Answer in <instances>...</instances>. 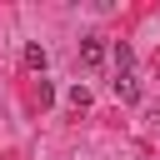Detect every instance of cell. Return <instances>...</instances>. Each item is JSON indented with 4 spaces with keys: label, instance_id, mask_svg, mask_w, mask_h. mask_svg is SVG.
I'll return each instance as SVG.
<instances>
[{
    "label": "cell",
    "instance_id": "6da1fadb",
    "mask_svg": "<svg viewBox=\"0 0 160 160\" xmlns=\"http://www.w3.org/2000/svg\"><path fill=\"white\" fill-rule=\"evenodd\" d=\"M80 60H85L90 70H95V65H105V45H100L95 35H85V40H80Z\"/></svg>",
    "mask_w": 160,
    "mask_h": 160
},
{
    "label": "cell",
    "instance_id": "7a4b0ae2",
    "mask_svg": "<svg viewBox=\"0 0 160 160\" xmlns=\"http://www.w3.org/2000/svg\"><path fill=\"white\" fill-rule=\"evenodd\" d=\"M115 100H125V105H135V100H140V85H135V75H115Z\"/></svg>",
    "mask_w": 160,
    "mask_h": 160
},
{
    "label": "cell",
    "instance_id": "3957f363",
    "mask_svg": "<svg viewBox=\"0 0 160 160\" xmlns=\"http://www.w3.org/2000/svg\"><path fill=\"white\" fill-rule=\"evenodd\" d=\"M25 70H45V45H25Z\"/></svg>",
    "mask_w": 160,
    "mask_h": 160
},
{
    "label": "cell",
    "instance_id": "277c9868",
    "mask_svg": "<svg viewBox=\"0 0 160 160\" xmlns=\"http://www.w3.org/2000/svg\"><path fill=\"white\" fill-rule=\"evenodd\" d=\"M110 55H115V70H120V75H130V45H115Z\"/></svg>",
    "mask_w": 160,
    "mask_h": 160
},
{
    "label": "cell",
    "instance_id": "5b68a950",
    "mask_svg": "<svg viewBox=\"0 0 160 160\" xmlns=\"http://www.w3.org/2000/svg\"><path fill=\"white\" fill-rule=\"evenodd\" d=\"M70 105H75V110H85V105H90V90H85V85H75V90H70Z\"/></svg>",
    "mask_w": 160,
    "mask_h": 160
},
{
    "label": "cell",
    "instance_id": "8992f818",
    "mask_svg": "<svg viewBox=\"0 0 160 160\" xmlns=\"http://www.w3.org/2000/svg\"><path fill=\"white\" fill-rule=\"evenodd\" d=\"M155 120H160V115H155Z\"/></svg>",
    "mask_w": 160,
    "mask_h": 160
}]
</instances>
